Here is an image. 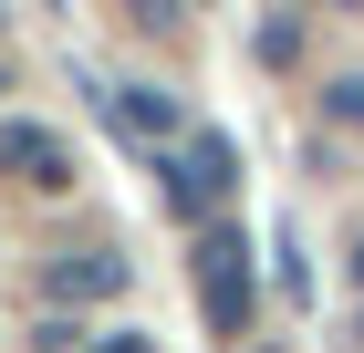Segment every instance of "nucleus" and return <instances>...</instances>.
Here are the masks:
<instances>
[{
    "label": "nucleus",
    "mask_w": 364,
    "mask_h": 353,
    "mask_svg": "<svg viewBox=\"0 0 364 353\" xmlns=\"http://www.w3.org/2000/svg\"><path fill=\"white\" fill-rule=\"evenodd\" d=\"M188 271H198V312H208V332H250V239H240L229 218L198 229Z\"/></svg>",
    "instance_id": "nucleus-1"
},
{
    "label": "nucleus",
    "mask_w": 364,
    "mask_h": 353,
    "mask_svg": "<svg viewBox=\"0 0 364 353\" xmlns=\"http://www.w3.org/2000/svg\"><path fill=\"white\" fill-rule=\"evenodd\" d=\"M229 197H240V146H229V136H188V146H167V208L188 218V229H208Z\"/></svg>",
    "instance_id": "nucleus-2"
},
{
    "label": "nucleus",
    "mask_w": 364,
    "mask_h": 353,
    "mask_svg": "<svg viewBox=\"0 0 364 353\" xmlns=\"http://www.w3.org/2000/svg\"><path fill=\"white\" fill-rule=\"evenodd\" d=\"M0 177H21V188L63 197V188H73V146H63L53 125H0Z\"/></svg>",
    "instance_id": "nucleus-3"
},
{
    "label": "nucleus",
    "mask_w": 364,
    "mask_h": 353,
    "mask_svg": "<svg viewBox=\"0 0 364 353\" xmlns=\"http://www.w3.org/2000/svg\"><path fill=\"white\" fill-rule=\"evenodd\" d=\"M42 291H53L63 312H73V301H114L125 291V260H114V249H53V260H42Z\"/></svg>",
    "instance_id": "nucleus-4"
},
{
    "label": "nucleus",
    "mask_w": 364,
    "mask_h": 353,
    "mask_svg": "<svg viewBox=\"0 0 364 353\" xmlns=\"http://www.w3.org/2000/svg\"><path fill=\"white\" fill-rule=\"evenodd\" d=\"M114 125H125L136 146H177V125H188V114H177L167 83H114Z\"/></svg>",
    "instance_id": "nucleus-5"
},
{
    "label": "nucleus",
    "mask_w": 364,
    "mask_h": 353,
    "mask_svg": "<svg viewBox=\"0 0 364 353\" xmlns=\"http://www.w3.org/2000/svg\"><path fill=\"white\" fill-rule=\"evenodd\" d=\"M323 104H333V125H354V136H364V73H343L333 94H323Z\"/></svg>",
    "instance_id": "nucleus-6"
},
{
    "label": "nucleus",
    "mask_w": 364,
    "mask_h": 353,
    "mask_svg": "<svg viewBox=\"0 0 364 353\" xmlns=\"http://www.w3.org/2000/svg\"><path fill=\"white\" fill-rule=\"evenodd\" d=\"M125 11H136L146 31H167V21H177V0H125Z\"/></svg>",
    "instance_id": "nucleus-7"
},
{
    "label": "nucleus",
    "mask_w": 364,
    "mask_h": 353,
    "mask_svg": "<svg viewBox=\"0 0 364 353\" xmlns=\"http://www.w3.org/2000/svg\"><path fill=\"white\" fill-rule=\"evenodd\" d=\"M94 353H156V343H146V332H105Z\"/></svg>",
    "instance_id": "nucleus-8"
},
{
    "label": "nucleus",
    "mask_w": 364,
    "mask_h": 353,
    "mask_svg": "<svg viewBox=\"0 0 364 353\" xmlns=\"http://www.w3.org/2000/svg\"><path fill=\"white\" fill-rule=\"evenodd\" d=\"M343 271H354V291H364V239H354V249H343Z\"/></svg>",
    "instance_id": "nucleus-9"
},
{
    "label": "nucleus",
    "mask_w": 364,
    "mask_h": 353,
    "mask_svg": "<svg viewBox=\"0 0 364 353\" xmlns=\"http://www.w3.org/2000/svg\"><path fill=\"white\" fill-rule=\"evenodd\" d=\"M333 11H354V0H333Z\"/></svg>",
    "instance_id": "nucleus-10"
}]
</instances>
